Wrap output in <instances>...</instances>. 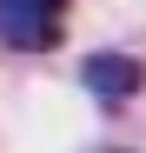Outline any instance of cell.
Returning <instances> with one entry per match:
<instances>
[{"mask_svg": "<svg viewBox=\"0 0 146 153\" xmlns=\"http://www.w3.org/2000/svg\"><path fill=\"white\" fill-rule=\"evenodd\" d=\"M66 33V0H0V40L13 53H46Z\"/></svg>", "mask_w": 146, "mask_h": 153, "instance_id": "6da1fadb", "label": "cell"}, {"mask_svg": "<svg viewBox=\"0 0 146 153\" xmlns=\"http://www.w3.org/2000/svg\"><path fill=\"white\" fill-rule=\"evenodd\" d=\"M86 87L100 93V100H126V93L139 87V67H133L126 53H93V60H86Z\"/></svg>", "mask_w": 146, "mask_h": 153, "instance_id": "7a4b0ae2", "label": "cell"}]
</instances>
